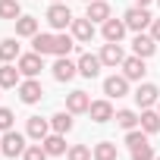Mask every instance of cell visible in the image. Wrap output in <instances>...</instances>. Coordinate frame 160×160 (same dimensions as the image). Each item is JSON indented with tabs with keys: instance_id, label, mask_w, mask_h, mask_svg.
<instances>
[{
	"instance_id": "7c38bea8",
	"label": "cell",
	"mask_w": 160,
	"mask_h": 160,
	"mask_svg": "<svg viewBox=\"0 0 160 160\" xmlns=\"http://www.w3.org/2000/svg\"><path fill=\"white\" fill-rule=\"evenodd\" d=\"M88 107H91V98L85 94V91H72V94H66V110L75 116V113H88Z\"/></svg>"
},
{
	"instance_id": "60d3db41",
	"label": "cell",
	"mask_w": 160,
	"mask_h": 160,
	"mask_svg": "<svg viewBox=\"0 0 160 160\" xmlns=\"http://www.w3.org/2000/svg\"><path fill=\"white\" fill-rule=\"evenodd\" d=\"M157 3H160V0H157Z\"/></svg>"
},
{
	"instance_id": "3957f363",
	"label": "cell",
	"mask_w": 160,
	"mask_h": 160,
	"mask_svg": "<svg viewBox=\"0 0 160 160\" xmlns=\"http://www.w3.org/2000/svg\"><path fill=\"white\" fill-rule=\"evenodd\" d=\"M47 22H50V28H57V32L69 28V25H72V13H69V7H66V3H50V10H47Z\"/></svg>"
},
{
	"instance_id": "ab89813d",
	"label": "cell",
	"mask_w": 160,
	"mask_h": 160,
	"mask_svg": "<svg viewBox=\"0 0 160 160\" xmlns=\"http://www.w3.org/2000/svg\"><path fill=\"white\" fill-rule=\"evenodd\" d=\"M154 160H160V157H154Z\"/></svg>"
},
{
	"instance_id": "d590c367",
	"label": "cell",
	"mask_w": 160,
	"mask_h": 160,
	"mask_svg": "<svg viewBox=\"0 0 160 160\" xmlns=\"http://www.w3.org/2000/svg\"><path fill=\"white\" fill-rule=\"evenodd\" d=\"M148 3H151V0H138V7H148Z\"/></svg>"
},
{
	"instance_id": "277c9868",
	"label": "cell",
	"mask_w": 160,
	"mask_h": 160,
	"mask_svg": "<svg viewBox=\"0 0 160 160\" xmlns=\"http://www.w3.org/2000/svg\"><path fill=\"white\" fill-rule=\"evenodd\" d=\"M16 66H19V72H22L25 78H35V75L44 69V60H41V53H22V57L16 60Z\"/></svg>"
},
{
	"instance_id": "5bb4252c",
	"label": "cell",
	"mask_w": 160,
	"mask_h": 160,
	"mask_svg": "<svg viewBox=\"0 0 160 160\" xmlns=\"http://www.w3.org/2000/svg\"><path fill=\"white\" fill-rule=\"evenodd\" d=\"M69 28H72V38H75V41H91V38H94V22H91L88 16H85V19H72Z\"/></svg>"
},
{
	"instance_id": "9a60e30c",
	"label": "cell",
	"mask_w": 160,
	"mask_h": 160,
	"mask_svg": "<svg viewBox=\"0 0 160 160\" xmlns=\"http://www.w3.org/2000/svg\"><path fill=\"white\" fill-rule=\"evenodd\" d=\"M85 16L91 22H107L110 19V3H104V0H91L88 10H85Z\"/></svg>"
},
{
	"instance_id": "ac0fdd59",
	"label": "cell",
	"mask_w": 160,
	"mask_h": 160,
	"mask_svg": "<svg viewBox=\"0 0 160 160\" xmlns=\"http://www.w3.org/2000/svg\"><path fill=\"white\" fill-rule=\"evenodd\" d=\"M19 66H10V63H3L0 66V88H16L19 85Z\"/></svg>"
},
{
	"instance_id": "44dd1931",
	"label": "cell",
	"mask_w": 160,
	"mask_h": 160,
	"mask_svg": "<svg viewBox=\"0 0 160 160\" xmlns=\"http://www.w3.org/2000/svg\"><path fill=\"white\" fill-rule=\"evenodd\" d=\"M16 35H19V38H35V35H38V19L19 16V19H16Z\"/></svg>"
},
{
	"instance_id": "8d00e7d4",
	"label": "cell",
	"mask_w": 160,
	"mask_h": 160,
	"mask_svg": "<svg viewBox=\"0 0 160 160\" xmlns=\"http://www.w3.org/2000/svg\"><path fill=\"white\" fill-rule=\"evenodd\" d=\"M157 113H160V101H157Z\"/></svg>"
},
{
	"instance_id": "83f0119b",
	"label": "cell",
	"mask_w": 160,
	"mask_h": 160,
	"mask_svg": "<svg viewBox=\"0 0 160 160\" xmlns=\"http://www.w3.org/2000/svg\"><path fill=\"white\" fill-rule=\"evenodd\" d=\"M72 47H75V41H72L69 35H57V41H53V53H57V57H69Z\"/></svg>"
},
{
	"instance_id": "74e56055",
	"label": "cell",
	"mask_w": 160,
	"mask_h": 160,
	"mask_svg": "<svg viewBox=\"0 0 160 160\" xmlns=\"http://www.w3.org/2000/svg\"><path fill=\"white\" fill-rule=\"evenodd\" d=\"M53 3H63V0H53Z\"/></svg>"
},
{
	"instance_id": "d4e9b609",
	"label": "cell",
	"mask_w": 160,
	"mask_h": 160,
	"mask_svg": "<svg viewBox=\"0 0 160 160\" xmlns=\"http://www.w3.org/2000/svg\"><path fill=\"white\" fill-rule=\"evenodd\" d=\"M0 60H3V63H13V60H19V44H16L13 38L0 41Z\"/></svg>"
},
{
	"instance_id": "e0dca14e",
	"label": "cell",
	"mask_w": 160,
	"mask_h": 160,
	"mask_svg": "<svg viewBox=\"0 0 160 160\" xmlns=\"http://www.w3.org/2000/svg\"><path fill=\"white\" fill-rule=\"evenodd\" d=\"M25 132H28V138H35V141H44V138H47V132H50V122H47V119H41V116H32Z\"/></svg>"
},
{
	"instance_id": "f546056e",
	"label": "cell",
	"mask_w": 160,
	"mask_h": 160,
	"mask_svg": "<svg viewBox=\"0 0 160 160\" xmlns=\"http://www.w3.org/2000/svg\"><path fill=\"white\" fill-rule=\"evenodd\" d=\"M22 157H25V160H47V157H50V154H47V151H44V144H41V141H38V144H28V148H25V154H22Z\"/></svg>"
},
{
	"instance_id": "4fadbf2b",
	"label": "cell",
	"mask_w": 160,
	"mask_h": 160,
	"mask_svg": "<svg viewBox=\"0 0 160 160\" xmlns=\"http://www.w3.org/2000/svg\"><path fill=\"white\" fill-rule=\"evenodd\" d=\"M135 101H138V107H151V104H157L160 101V91H157V85H151V82H144V85H138V91H135Z\"/></svg>"
},
{
	"instance_id": "30bf717a",
	"label": "cell",
	"mask_w": 160,
	"mask_h": 160,
	"mask_svg": "<svg viewBox=\"0 0 160 160\" xmlns=\"http://www.w3.org/2000/svg\"><path fill=\"white\" fill-rule=\"evenodd\" d=\"M144 60L141 57H126L122 60V75L129 78V82H141V78H144Z\"/></svg>"
},
{
	"instance_id": "ba28073f",
	"label": "cell",
	"mask_w": 160,
	"mask_h": 160,
	"mask_svg": "<svg viewBox=\"0 0 160 160\" xmlns=\"http://www.w3.org/2000/svg\"><path fill=\"white\" fill-rule=\"evenodd\" d=\"M104 94H107V98H126V94H129V78H126V75H110V78H104Z\"/></svg>"
},
{
	"instance_id": "8992f818",
	"label": "cell",
	"mask_w": 160,
	"mask_h": 160,
	"mask_svg": "<svg viewBox=\"0 0 160 160\" xmlns=\"http://www.w3.org/2000/svg\"><path fill=\"white\" fill-rule=\"evenodd\" d=\"M41 94H44V88H41L38 78H25V82H19V98H22V104H38Z\"/></svg>"
},
{
	"instance_id": "d6986e66",
	"label": "cell",
	"mask_w": 160,
	"mask_h": 160,
	"mask_svg": "<svg viewBox=\"0 0 160 160\" xmlns=\"http://www.w3.org/2000/svg\"><path fill=\"white\" fill-rule=\"evenodd\" d=\"M122 35H126L122 19H107L104 22V41H122Z\"/></svg>"
},
{
	"instance_id": "6da1fadb",
	"label": "cell",
	"mask_w": 160,
	"mask_h": 160,
	"mask_svg": "<svg viewBox=\"0 0 160 160\" xmlns=\"http://www.w3.org/2000/svg\"><path fill=\"white\" fill-rule=\"evenodd\" d=\"M25 135L22 132H3V138H0V154H7V157H19V154H25Z\"/></svg>"
},
{
	"instance_id": "cb8c5ba5",
	"label": "cell",
	"mask_w": 160,
	"mask_h": 160,
	"mask_svg": "<svg viewBox=\"0 0 160 160\" xmlns=\"http://www.w3.org/2000/svg\"><path fill=\"white\" fill-rule=\"evenodd\" d=\"M50 129H53V132H60V135H66V132L72 129V113L66 110V113H57V116H50Z\"/></svg>"
},
{
	"instance_id": "7402d4cb",
	"label": "cell",
	"mask_w": 160,
	"mask_h": 160,
	"mask_svg": "<svg viewBox=\"0 0 160 160\" xmlns=\"http://www.w3.org/2000/svg\"><path fill=\"white\" fill-rule=\"evenodd\" d=\"M138 126H141L148 135L160 132V113H157V110H141V119H138Z\"/></svg>"
},
{
	"instance_id": "ffe728a7",
	"label": "cell",
	"mask_w": 160,
	"mask_h": 160,
	"mask_svg": "<svg viewBox=\"0 0 160 160\" xmlns=\"http://www.w3.org/2000/svg\"><path fill=\"white\" fill-rule=\"evenodd\" d=\"M41 144H44V151H47L50 157H60V154H66V138H63L60 132H53V135H47V138H44Z\"/></svg>"
},
{
	"instance_id": "9c48e42d",
	"label": "cell",
	"mask_w": 160,
	"mask_h": 160,
	"mask_svg": "<svg viewBox=\"0 0 160 160\" xmlns=\"http://www.w3.org/2000/svg\"><path fill=\"white\" fill-rule=\"evenodd\" d=\"M101 53L94 57V53H82L78 57V75H85V78H94V75H101Z\"/></svg>"
},
{
	"instance_id": "d6a6232c",
	"label": "cell",
	"mask_w": 160,
	"mask_h": 160,
	"mask_svg": "<svg viewBox=\"0 0 160 160\" xmlns=\"http://www.w3.org/2000/svg\"><path fill=\"white\" fill-rule=\"evenodd\" d=\"M157 154H154V148L144 141V144H138V148H132V160H154Z\"/></svg>"
},
{
	"instance_id": "1f68e13d",
	"label": "cell",
	"mask_w": 160,
	"mask_h": 160,
	"mask_svg": "<svg viewBox=\"0 0 160 160\" xmlns=\"http://www.w3.org/2000/svg\"><path fill=\"white\" fill-rule=\"evenodd\" d=\"M144 135H148L144 129H141V132H138V129H129V132H126V144H129V151H132V148H138V144H144V141H148Z\"/></svg>"
},
{
	"instance_id": "2e32d148",
	"label": "cell",
	"mask_w": 160,
	"mask_h": 160,
	"mask_svg": "<svg viewBox=\"0 0 160 160\" xmlns=\"http://www.w3.org/2000/svg\"><path fill=\"white\" fill-rule=\"evenodd\" d=\"M88 113H91L94 122H107V119H113V107H110V101H91Z\"/></svg>"
},
{
	"instance_id": "5b68a950",
	"label": "cell",
	"mask_w": 160,
	"mask_h": 160,
	"mask_svg": "<svg viewBox=\"0 0 160 160\" xmlns=\"http://www.w3.org/2000/svg\"><path fill=\"white\" fill-rule=\"evenodd\" d=\"M75 75H78V63H72L69 57H57V63H53V78L57 82H69Z\"/></svg>"
},
{
	"instance_id": "8fae6325",
	"label": "cell",
	"mask_w": 160,
	"mask_h": 160,
	"mask_svg": "<svg viewBox=\"0 0 160 160\" xmlns=\"http://www.w3.org/2000/svg\"><path fill=\"white\" fill-rule=\"evenodd\" d=\"M132 50H135V57H141V60H148L154 50H157V41L151 38V35H144V32H138L135 35V41H132Z\"/></svg>"
},
{
	"instance_id": "4dcf8cb0",
	"label": "cell",
	"mask_w": 160,
	"mask_h": 160,
	"mask_svg": "<svg viewBox=\"0 0 160 160\" xmlns=\"http://www.w3.org/2000/svg\"><path fill=\"white\" fill-rule=\"evenodd\" d=\"M66 157H69V160H91L94 154H91V151H88L85 144H72V148L66 151Z\"/></svg>"
},
{
	"instance_id": "836d02e7",
	"label": "cell",
	"mask_w": 160,
	"mask_h": 160,
	"mask_svg": "<svg viewBox=\"0 0 160 160\" xmlns=\"http://www.w3.org/2000/svg\"><path fill=\"white\" fill-rule=\"evenodd\" d=\"M13 129V110L0 107V132H10Z\"/></svg>"
},
{
	"instance_id": "603a6c76",
	"label": "cell",
	"mask_w": 160,
	"mask_h": 160,
	"mask_svg": "<svg viewBox=\"0 0 160 160\" xmlns=\"http://www.w3.org/2000/svg\"><path fill=\"white\" fill-rule=\"evenodd\" d=\"M53 41H57V35H35L32 38V47H35V53L47 57V53H53Z\"/></svg>"
},
{
	"instance_id": "f35d334b",
	"label": "cell",
	"mask_w": 160,
	"mask_h": 160,
	"mask_svg": "<svg viewBox=\"0 0 160 160\" xmlns=\"http://www.w3.org/2000/svg\"><path fill=\"white\" fill-rule=\"evenodd\" d=\"M85 3H91V0H85Z\"/></svg>"
},
{
	"instance_id": "4316f807",
	"label": "cell",
	"mask_w": 160,
	"mask_h": 160,
	"mask_svg": "<svg viewBox=\"0 0 160 160\" xmlns=\"http://www.w3.org/2000/svg\"><path fill=\"white\" fill-rule=\"evenodd\" d=\"M19 0H0V19H19Z\"/></svg>"
},
{
	"instance_id": "484cf974",
	"label": "cell",
	"mask_w": 160,
	"mask_h": 160,
	"mask_svg": "<svg viewBox=\"0 0 160 160\" xmlns=\"http://www.w3.org/2000/svg\"><path fill=\"white\" fill-rule=\"evenodd\" d=\"M91 154H94V160H116V144L113 141H101Z\"/></svg>"
},
{
	"instance_id": "e575fe53",
	"label": "cell",
	"mask_w": 160,
	"mask_h": 160,
	"mask_svg": "<svg viewBox=\"0 0 160 160\" xmlns=\"http://www.w3.org/2000/svg\"><path fill=\"white\" fill-rule=\"evenodd\" d=\"M151 38L160 44V19H154V22H151Z\"/></svg>"
},
{
	"instance_id": "52a82bcc",
	"label": "cell",
	"mask_w": 160,
	"mask_h": 160,
	"mask_svg": "<svg viewBox=\"0 0 160 160\" xmlns=\"http://www.w3.org/2000/svg\"><path fill=\"white\" fill-rule=\"evenodd\" d=\"M122 60H126V53H122L119 41H107V44H104V50H101V63L116 69V66H122Z\"/></svg>"
},
{
	"instance_id": "f1b7e54d",
	"label": "cell",
	"mask_w": 160,
	"mask_h": 160,
	"mask_svg": "<svg viewBox=\"0 0 160 160\" xmlns=\"http://www.w3.org/2000/svg\"><path fill=\"white\" fill-rule=\"evenodd\" d=\"M138 119H141V116H135L132 110H119V113H116V122H119L126 132H129V129H135V126H138Z\"/></svg>"
},
{
	"instance_id": "7a4b0ae2",
	"label": "cell",
	"mask_w": 160,
	"mask_h": 160,
	"mask_svg": "<svg viewBox=\"0 0 160 160\" xmlns=\"http://www.w3.org/2000/svg\"><path fill=\"white\" fill-rule=\"evenodd\" d=\"M122 22H126V28H132V32H144V28L154 22V16H151L144 7H132V10H126Z\"/></svg>"
}]
</instances>
